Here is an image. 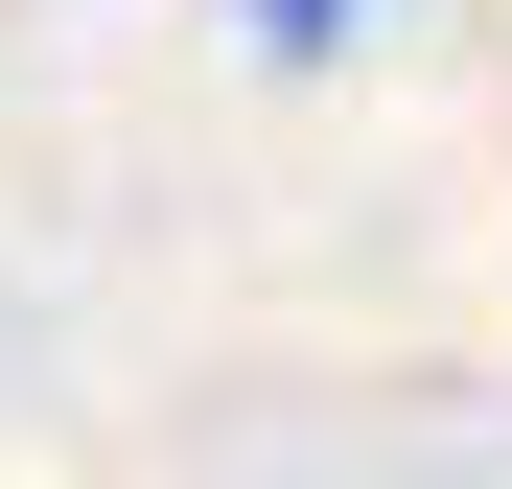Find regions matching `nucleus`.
<instances>
[{
	"mask_svg": "<svg viewBox=\"0 0 512 489\" xmlns=\"http://www.w3.org/2000/svg\"><path fill=\"white\" fill-rule=\"evenodd\" d=\"M256 24H350V0H256Z\"/></svg>",
	"mask_w": 512,
	"mask_h": 489,
	"instance_id": "obj_1",
	"label": "nucleus"
}]
</instances>
